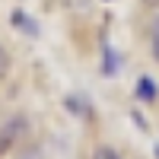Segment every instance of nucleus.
Listing matches in <instances>:
<instances>
[{"mask_svg":"<svg viewBox=\"0 0 159 159\" xmlns=\"http://www.w3.org/2000/svg\"><path fill=\"white\" fill-rule=\"evenodd\" d=\"M25 130H29V121H25V115L10 118V121L0 127V156H7L13 147H16V140H19V137H25Z\"/></svg>","mask_w":159,"mask_h":159,"instance_id":"obj_1","label":"nucleus"},{"mask_svg":"<svg viewBox=\"0 0 159 159\" xmlns=\"http://www.w3.org/2000/svg\"><path fill=\"white\" fill-rule=\"evenodd\" d=\"M134 99H137V102H156V99H159V86H156L153 76L143 73V76L137 80V86H134Z\"/></svg>","mask_w":159,"mask_h":159,"instance_id":"obj_2","label":"nucleus"},{"mask_svg":"<svg viewBox=\"0 0 159 159\" xmlns=\"http://www.w3.org/2000/svg\"><path fill=\"white\" fill-rule=\"evenodd\" d=\"M121 70V57H118V51L105 45L102 48V76H118Z\"/></svg>","mask_w":159,"mask_h":159,"instance_id":"obj_3","label":"nucleus"},{"mask_svg":"<svg viewBox=\"0 0 159 159\" xmlns=\"http://www.w3.org/2000/svg\"><path fill=\"white\" fill-rule=\"evenodd\" d=\"M64 105H67V108H70L76 118H89V115H92V105H89V99L83 102L80 96H67V99H64Z\"/></svg>","mask_w":159,"mask_h":159,"instance_id":"obj_4","label":"nucleus"},{"mask_svg":"<svg viewBox=\"0 0 159 159\" xmlns=\"http://www.w3.org/2000/svg\"><path fill=\"white\" fill-rule=\"evenodd\" d=\"M10 19H13V25H19V29H25V35H32V38L38 35V22L25 19V13H22V10H13V16H10Z\"/></svg>","mask_w":159,"mask_h":159,"instance_id":"obj_5","label":"nucleus"},{"mask_svg":"<svg viewBox=\"0 0 159 159\" xmlns=\"http://www.w3.org/2000/svg\"><path fill=\"white\" fill-rule=\"evenodd\" d=\"M92 159H121V156H118V150H111V147H99L92 153Z\"/></svg>","mask_w":159,"mask_h":159,"instance_id":"obj_6","label":"nucleus"},{"mask_svg":"<svg viewBox=\"0 0 159 159\" xmlns=\"http://www.w3.org/2000/svg\"><path fill=\"white\" fill-rule=\"evenodd\" d=\"M10 61H13V57H10V51L0 45V76H7V73H10Z\"/></svg>","mask_w":159,"mask_h":159,"instance_id":"obj_7","label":"nucleus"},{"mask_svg":"<svg viewBox=\"0 0 159 159\" xmlns=\"http://www.w3.org/2000/svg\"><path fill=\"white\" fill-rule=\"evenodd\" d=\"M130 121H134V124H137L140 130H150V124H147V118H143V115H140L137 108H134V111H130Z\"/></svg>","mask_w":159,"mask_h":159,"instance_id":"obj_8","label":"nucleus"},{"mask_svg":"<svg viewBox=\"0 0 159 159\" xmlns=\"http://www.w3.org/2000/svg\"><path fill=\"white\" fill-rule=\"evenodd\" d=\"M153 57L159 61V35H153Z\"/></svg>","mask_w":159,"mask_h":159,"instance_id":"obj_9","label":"nucleus"},{"mask_svg":"<svg viewBox=\"0 0 159 159\" xmlns=\"http://www.w3.org/2000/svg\"><path fill=\"white\" fill-rule=\"evenodd\" d=\"M143 7H150V10H159V0H140Z\"/></svg>","mask_w":159,"mask_h":159,"instance_id":"obj_10","label":"nucleus"},{"mask_svg":"<svg viewBox=\"0 0 159 159\" xmlns=\"http://www.w3.org/2000/svg\"><path fill=\"white\" fill-rule=\"evenodd\" d=\"M153 156H156V159H159V143H156V147H153Z\"/></svg>","mask_w":159,"mask_h":159,"instance_id":"obj_11","label":"nucleus"}]
</instances>
